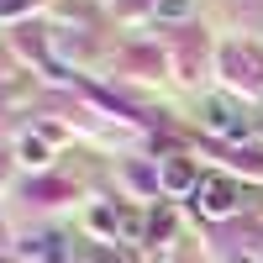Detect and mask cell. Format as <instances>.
Instances as JSON below:
<instances>
[{"mask_svg":"<svg viewBox=\"0 0 263 263\" xmlns=\"http://www.w3.org/2000/svg\"><path fill=\"white\" fill-rule=\"evenodd\" d=\"M190 195H195V211L211 216V221H227V216L237 211V200H242V195H237V184H232V179H221V174H205V179L195 184Z\"/></svg>","mask_w":263,"mask_h":263,"instance_id":"cell-1","label":"cell"},{"mask_svg":"<svg viewBox=\"0 0 263 263\" xmlns=\"http://www.w3.org/2000/svg\"><path fill=\"white\" fill-rule=\"evenodd\" d=\"M200 121H205L211 132H221V137H248V116L237 111L232 100H221V95L200 100Z\"/></svg>","mask_w":263,"mask_h":263,"instance_id":"cell-2","label":"cell"},{"mask_svg":"<svg viewBox=\"0 0 263 263\" xmlns=\"http://www.w3.org/2000/svg\"><path fill=\"white\" fill-rule=\"evenodd\" d=\"M90 221H95L100 232H121L126 242H137V237H142V221H137V211H121V205H116V211H111V205H100V211L90 216Z\"/></svg>","mask_w":263,"mask_h":263,"instance_id":"cell-3","label":"cell"},{"mask_svg":"<svg viewBox=\"0 0 263 263\" xmlns=\"http://www.w3.org/2000/svg\"><path fill=\"white\" fill-rule=\"evenodd\" d=\"M163 184H168V190H195L200 179H195V168H190L184 158H168V163H163Z\"/></svg>","mask_w":263,"mask_h":263,"instance_id":"cell-4","label":"cell"},{"mask_svg":"<svg viewBox=\"0 0 263 263\" xmlns=\"http://www.w3.org/2000/svg\"><path fill=\"white\" fill-rule=\"evenodd\" d=\"M195 11V0H153V16L158 21H184Z\"/></svg>","mask_w":263,"mask_h":263,"instance_id":"cell-5","label":"cell"},{"mask_svg":"<svg viewBox=\"0 0 263 263\" xmlns=\"http://www.w3.org/2000/svg\"><path fill=\"white\" fill-rule=\"evenodd\" d=\"M21 158H27V163H48V142H42V137H27V142H21Z\"/></svg>","mask_w":263,"mask_h":263,"instance_id":"cell-6","label":"cell"}]
</instances>
